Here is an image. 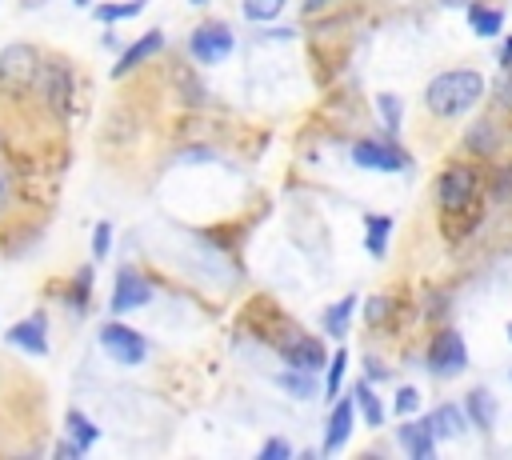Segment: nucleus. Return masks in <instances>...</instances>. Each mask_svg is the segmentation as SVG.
I'll list each match as a JSON object with an SVG mask.
<instances>
[{
	"mask_svg": "<svg viewBox=\"0 0 512 460\" xmlns=\"http://www.w3.org/2000/svg\"><path fill=\"white\" fill-rule=\"evenodd\" d=\"M484 96V76L476 68H448L424 88V104L432 116H460Z\"/></svg>",
	"mask_w": 512,
	"mask_h": 460,
	"instance_id": "f257e3e1",
	"label": "nucleus"
},
{
	"mask_svg": "<svg viewBox=\"0 0 512 460\" xmlns=\"http://www.w3.org/2000/svg\"><path fill=\"white\" fill-rule=\"evenodd\" d=\"M40 76V56L32 44H8L0 48V92L20 96L32 88V80Z\"/></svg>",
	"mask_w": 512,
	"mask_h": 460,
	"instance_id": "f03ea898",
	"label": "nucleus"
},
{
	"mask_svg": "<svg viewBox=\"0 0 512 460\" xmlns=\"http://www.w3.org/2000/svg\"><path fill=\"white\" fill-rule=\"evenodd\" d=\"M100 348H104V352H108L116 364H124V368L140 364V360H144V352H148L144 336H140L136 328L120 324V320H108V324L100 328Z\"/></svg>",
	"mask_w": 512,
	"mask_h": 460,
	"instance_id": "7ed1b4c3",
	"label": "nucleus"
},
{
	"mask_svg": "<svg viewBox=\"0 0 512 460\" xmlns=\"http://www.w3.org/2000/svg\"><path fill=\"white\" fill-rule=\"evenodd\" d=\"M428 368L440 372V376L464 372V368H468V344H464V336L452 332V328H444V332L432 340V348H428Z\"/></svg>",
	"mask_w": 512,
	"mask_h": 460,
	"instance_id": "20e7f679",
	"label": "nucleus"
},
{
	"mask_svg": "<svg viewBox=\"0 0 512 460\" xmlns=\"http://www.w3.org/2000/svg\"><path fill=\"white\" fill-rule=\"evenodd\" d=\"M232 32H228V24H220V20H208V24H200L196 32H192V40H188V48H192V56L200 60V64H220L228 52H232Z\"/></svg>",
	"mask_w": 512,
	"mask_h": 460,
	"instance_id": "39448f33",
	"label": "nucleus"
},
{
	"mask_svg": "<svg viewBox=\"0 0 512 460\" xmlns=\"http://www.w3.org/2000/svg\"><path fill=\"white\" fill-rule=\"evenodd\" d=\"M472 192H476V176L468 172V168H444L440 172V184H436V196H440V204H444V212H460L468 200H472Z\"/></svg>",
	"mask_w": 512,
	"mask_h": 460,
	"instance_id": "423d86ee",
	"label": "nucleus"
},
{
	"mask_svg": "<svg viewBox=\"0 0 512 460\" xmlns=\"http://www.w3.org/2000/svg\"><path fill=\"white\" fill-rule=\"evenodd\" d=\"M152 300V288L144 276H136L132 268H120L116 272V288H112V312H132L140 304Z\"/></svg>",
	"mask_w": 512,
	"mask_h": 460,
	"instance_id": "0eeeda50",
	"label": "nucleus"
},
{
	"mask_svg": "<svg viewBox=\"0 0 512 460\" xmlns=\"http://www.w3.org/2000/svg\"><path fill=\"white\" fill-rule=\"evenodd\" d=\"M352 160L360 168H372V172H396V168H404V152L392 148V144H380V140H360L352 148Z\"/></svg>",
	"mask_w": 512,
	"mask_h": 460,
	"instance_id": "6e6552de",
	"label": "nucleus"
},
{
	"mask_svg": "<svg viewBox=\"0 0 512 460\" xmlns=\"http://www.w3.org/2000/svg\"><path fill=\"white\" fill-rule=\"evenodd\" d=\"M280 352H284V364H292L300 372H316V368L328 364V352H324V344L316 336H300L296 344H284Z\"/></svg>",
	"mask_w": 512,
	"mask_h": 460,
	"instance_id": "1a4fd4ad",
	"label": "nucleus"
},
{
	"mask_svg": "<svg viewBox=\"0 0 512 460\" xmlns=\"http://www.w3.org/2000/svg\"><path fill=\"white\" fill-rule=\"evenodd\" d=\"M396 440H400V448H404L412 460H428V456L436 452V436H432L428 420H408V424H400Z\"/></svg>",
	"mask_w": 512,
	"mask_h": 460,
	"instance_id": "9d476101",
	"label": "nucleus"
},
{
	"mask_svg": "<svg viewBox=\"0 0 512 460\" xmlns=\"http://www.w3.org/2000/svg\"><path fill=\"white\" fill-rule=\"evenodd\" d=\"M428 428H432V436L436 440H456L472 420H468V412L464 408H456V404H440V408H432L428 416Z\"/></svg>",
	"mask_w": 512,
	"mask_h": 460,
	"instance_id": "9b49d317",
	"label": "nucleus"
},
{
	"mask_svg": "<svg viewBox=\"0 0 512 460\" xmlns=\"http://www.w3.org/2000/svg\"><path fill=\"white\" fill-rule=\"evenodd\" d=\"M8 344L24 348V352H32V356H44V352H48L44 320H40V316H32V320H20V324H12V328H8Z\"/></svg>",
	"mask_w": 512,
	"mask_h": 460,
	"instance_id": "f8f14e48",
	"label": "nucleus"
},
{
	"mask_svg": "<svg viewBox=\"0 0 512 460\" xmlns=\"http://www.w3.org/2000/svg\"><path fill=\"white\" fill-rule=\"evenodd\" d=\"M352 432V400H336L332 404V416H328V432H324V456L340 452L344 440Z\"/></svg>",
	"mask_w": 512,
	"mask_h": 460,
	"instance_id": "ddd939ff",
	"label": "nucleus"
},
{
	"mask_svg": "<svg viewBox=\"0 0 512 460\" xmlns=\"http://www.w3.org/2000/svg\"><path fill=\"white\" fill-rule=\"evenodd\" d=\"M160 44H164V32H148V36H140V40L120 56V64L112 68V76H128L136 64H144L152 52H160Z\"/></svg>",
	"mask_w": 512,
	"mask_h": 460,
	"instance_id": "4468645a",
	"label": "nucleus"
},
{
	"mask_svg": "<svg viewBox=\"0 0 512 460\" xmlns=\"http://www.w3.org/2000/svg\"><path fill=\"white\" fill-rule=\"evenodd\" d=\"M468 24L476 36H500L504 28V16L500 8H488V4H468Z\"/></svg>",
	"mask_w": 512,
	"mask_h": 460,
	"instance_id": "2eb2a0df",
	"label": "nucleus"
},
{
	"mask_svg": "<svg viewBox=\"0 0 512 460\" xmlns=\"http://www.w3.org/2000/svg\"><path fill=\"white\" fill-rule=\"evenodd\" d=\"M352 396H356V408H360V416L368 420V428H380V424H384V408H380V400H376L372 384H368V380H364V384H356V388H352Z\"/></svg>",
	"mask_w": 512,
	"mask_h": 460,
	"instance_id": "dca6fc26",
	"label": "nucleus"
},
{
	"mask_svg": "<svg viewBox=\"0 0 512 460\" xmlns=\"http://www.w3.org/2000/svg\"><path fill=\"white\" fill-rule=\"evenodd\" d=\"M364 244H368V252L372 256H384V248H388V232H392V220L388 216H364Z\"/></svg>",
	"mask_w": 512,
	"mask_h": 460,
	"instance_id": "f3484780",
	"label": "nucleus"
},
{
	"mask_svg": "<svg viewBox=\"0 0 512 460\" xmlns=\"http://www.w3.org/2000/svg\"><path fill=\"white\" fill-rule=\"evenodd\" d=\"M464 412H468V420H472L476 428H488V424H492V416H496V412H492V396H488L484 388H472V392H468Z\"/></svg>",
	"mask_w": 512,
	"mask_h": 460,
	"instance_id": "a211bd4d",
	"label": "nucleus"
},
{
	"mask_svg": "<svg viewBox=\"0 0 512 460\" xmlns=\"http://www.w3.org/2000/svg\"><path fill=\"white\" fill-rule=\"evenodd\" d=\"M144 4H148V0H116V4H100V8H96V20H104V24L132 20L136 12H144Z\"/></svg>",
	"mask_w": 512,
	"mask_h": 460,
	"instance_id": "6ab92c4d",
	"label": "nucleus"
},
{
	"mask_svg": "<svg viewBox=\"0 0 512 460\" xmlns=\"http://www.w3.org/2000/svg\"><path fill=\"white\" fill-rule=\"evenodd\" d=\"M352 308H356V296H344L336 308H328V312H324V332H332V336H344Z\"/></svg>",
	"mask_w": 512,
	"mask_h": 460,
	"instance_id": "aec40b11",
	"label": "nucleus"
},
{
	"mask_svg": "<svg viewBox=\"0 0 512 460\" xmlns=\"http://www.w3.org/2000/svg\"><path fill=\"white\" fill-rule=\"evenodd\" d=\"M68 432H72V440H76L80 448H88V444L96 440V428H92V420H88L84 412H68Z\"/></svg>",
	"mask_w": 512,
	"mask_h": 460,
	"instance_id": "412c9836",
	"label": "nucleus"
},
{
	"mask_svg": "<svg viewBox=\"0 0 512 460\" xmlns=\"http://www.w3.org/2000/svg\"><path fill=\"white\" fill-rule=\"evenodd\" d=\"M280 8H284V0H244V16L248 20H276L280 16Z\"/></svg>",
	"mask_w": 512,
	"mask_h": 460,
	"instance_id": "4be33fe9",
	"label": "nucleus"
},
{
	"mask_svg": "<svg viewBox=\"0 0 512 460\" xmlns=\"http://www.w3.org/2000/svg\"><path fill=\"white\" fill-rule=\"evenodd\" d=\"M344 364H348V352H344V348H336V356L328 360V388H324L332 404H336V392H340V380H344Z\"/></svg>",
	"mask_w": 512,
	"mask_h": 460,
	"instance_id": "5701e85b",
	"label": "nucleus"
},
{
	"mask_svg": "<svg viewBox=\"0 0 512 460\" xmlns=\"http://www.w3.org/2000/svg\"><path fill=\"white\" fill-rule=\"evenodd\" d=\"M376 104H380L384 128H388V132H396V128H400V100H396L392 92H380V96H376Z\"/></svg>",
	"mask_w": 512,
	"mask_h": 460,
	"instance_id": "b1692460",
	"label": "nucleus"
},
{
	"mask_svg": "<svg viewBox=\"0 0 512 460\" xmlns=\"http://www.w3.org/2000/svg\"><path fill=\"white\" fill-rule=\"evenodd\" d=\"M280 384H284L288 392H296V396H312V392H316V384H312V376H308V372L300 376V368H292V372H284V376H280Z\"/></svg>",
	"mask_w": 512,
	"mask_h": 460,
	"instance_id": "393cba45",
	"label": "nucleus"
},
{
	"mask_svg": "<svg viewBox=\"0 0 512 460\" xmlns=\"http://www.w3.org/2000/svg\"><path fill=\"white\" fill-rule=\"evenodd\" d=\"M416 408H420V392H416V388H400V392H396V412H400V416H412Z\"/></svg>",
	"mask_w": 512,
	"mask_h": 460,
	"instance_id": "a878e982",
	"label": "nucleus"
},
{
	"mask_svg": "<svg viewBox=\"0 0 512 460\" xmlns=\"http://www.w3.org/2000/svg\"><path fill=\"white\" fill-rule=\"evenodd\" d=\"M108 236H112V224L100 220V224H96V240H92V256H96V260L108 256Z\"/></svg>",
	"mask_w": 512,
	"mask_h": 460,
	"instance_id": "bb28decb",
	"label": "nucleus"
},
{
	"mask_svg": "<svg viewBox=\"0 0 512 460\" xmlns=\"http://www.w3.org/2000/svg\"><path fill=\"white\" fill-rule=\"evenodd\" d=\"M292 456V448L284 444V440H268L264 448H260V460H288Z\"/></svg>",
	"mask_w": 512,
	"mask_h": 460,
	"instance_id": "cd10ccee",
	"label": "nucleus"
},
{
	"mask_svg": "<svg viewBox=\"0 0 512 460\" xmlns=\"http://www.w3.org/2000/svg\"><path fill=\"white\" fill-rule=\"evenodd\" d=\"M380 316H384V300L376 296V300H372V308H368V320H380Z\"/></svg>",
	"mask_w": 512,
	"mask_h": 460,
	"instance_id": "c85d7f7f",
	"label": "nucleus"
},
{
	"mask_svg": "<svg viewBox=\"0 0 512 460\" xmlns=\"http://www.w3.org/2000/svg\"><path fill=\"white\" fill-rule=\"evenodd\" d=\"M8 204V176H4V168H0V208Z\"/></svg>",
	"mask_w": 512,
	"mask_h": 460,
	"instance_id": "c756f323",
	"label": "nucleus"
},
{
	"mask_svg": "<svg viewBox=\"0 0 512 460\" xmlns=\"http://www.w3.org/2000/svg\"><path fill=\"white\" fill-rule=\"evenodd\" d=\"M500 64H512V40H504V52H500Z\"/></svg>",
	"mask_w": 512,
	"mask_h": 460,
	"instance_id": "7c9ffc66",
	"label": "nucleus"
},
{
	"mask_svg": "<svg viewBox=\"0 0 512 460\" xmlns=\"http://www.w3.org/2000/svg\"><path fill=\"white\" fill-rule=\"evenodd\" d=\"M500 96H504V104H508V108H512V76H508V80H504V92H500Z\"/></svg>",
	"mask_w": 512,
	"mask_h": 460,
	"instance_id": "2f4dec72",
	"label": "nucleus"
},
{
	"mask_svg": "<svg viewBox=\"0 0 512 460\" xmlns=\"http://www.w3.org/2000/svg\"><path fill=\"white\" fill-rule=\"evenodd\" d=\"M440 4H448V8H464V4H472V0H440Z\"/></svg>",
	"mask_w": 512,
	"mask_h": 460,
	"instance_id": "473e14b6",
	"label": "nucleus"
},
{
	"mask_svg": "<svg viewBox=\"0 0 512 460\" xmlns=\"http://www.w3.org/2000/svg\"><path fill=\"white\" fill-rule=\"evenodd\" d=\"M316 4H320V0H308V4H304V12H312V8H316Z\"/></svg>",
	"mask_w": 512,
	"mask_h": 460,
	"instance_id": "72a5a7b5",
	"label": "nucleus"
},
{
	"mask_svg": "<svg viewBox=\"0 0 512 460\" xmlns=\"http://www.w3.org/2000/svg\"><path fill=\"white\" fill-rule=\"evenodd\" d=\"M508 340H512V324H508Z\"/></svg>",
	"mask_w": 512,
	"mask_h": 460,
	"instance_id": "f704fd0d",
	"label": "nucleus"
},
{
	"mask_svg": "<svg viewBox=\"0 0 512 460\" xmlns=\"http://www.w3.org/2000/svg\"><path fill=\"white\" fill-rule=\"evenodd\" d=\"M192 4H204V0H192Z\"/></svg>",
	"mask_w": 512,
	"mask_h": 460,
	"instance_id": "c9c22d12",
	"label": "nucleus"
},
{
	"mask_svg": "<svg viewBox=\"0 0 512 460\" xmlns=\"http://www.w3.org/2000/svg\"><path fill=\"white\" fill-rule=\"evenodd\" d=\"M76 4H88V0H76Z\"/></svg>",
	"mask_w": 512,
	"mask_h": 460,
	"instance_id": "e433bc0d",
	"label": "nucleus"
}]
</instances>
